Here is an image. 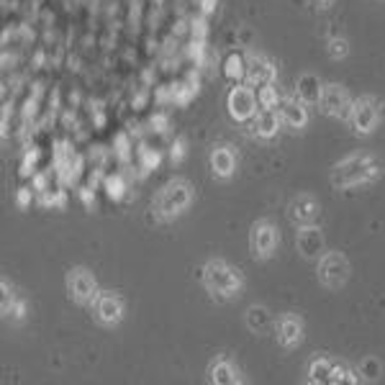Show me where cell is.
<instances>
[{
	"label": "cell",
	"instance_id": "cell-1",
	"mask_svg": "<svg viewBox=\"0 0 385 385\" xmlns=\"http://www.w3.org/2000/svg\"><path fill=\"white\" fill-rule=\"evenodd\" d=\"M383 173V162L372 152L359 149V152H349L339 162H334L332 173H329V183L337 190H354V188H367L372 183H378Z\"/></svg>",
	"mask_w": 385,
	"mask_h": 385
},
{
	"label": "cell",
	"instance_id": "cell-2",
	"mask_svg": "<svg viewBox=\"0 0 385 385\" xmlns=\"http://www.w3.org/2000/svg\"><path fill=\"white\" fill-rule=\"evenodd\" d=\"M200 282L216 301H234L244 293L247 280L244 272L224 257H211L200 267Z\"/></svg>",
	"mask_w": 385,
	"mask_h": 385
},
{
	"label": "cell",
	"instance_id": "cell-3",
	"mask_svg": "<svg viewBox=\"0 0 385 385\" xmlns=\"http://www.w3.org/2000/svg\"><path fill=\"white\" fill-rule=\"evenodd\" d=\"M192 203H195V188H192L190 180L173 178L157 190V195L152 200V211L160 224H170V221H175V218L190 211Z\"/></svg>",
	"mask_w": 385,
	"mask_h": 385
},
{
	"label": "cell",
	"instance_id": "cell-4",
	"mask_svg": "<svg viewBox=\"0 0 385 385\" xmlns=\"http://www.w3.org/2000/svg\"><path fill=\"white\" fill-rule=\"evenodd\" d=\"M383 121V101L378 96H359L352 101V108L346 113V123L354 134L370 136L378 131Z\"/></svg>",
	"mask_w": 385,
	"mask_h": 385
},
{
	"label": "cell",
	"instance_id": "cell-5",
	"mask_svg": "<svg viewBox=\"0 0 385 385\" xmlns=\"http://www.w3.org/2000/svg\"><path fill=\"white\" fill-rule=\"evenodd\" d=\"M64 288H67L70 301L83 308H90L96 303L98 295H101V282H98L96 272L90 267H85V265H75V267L67 270Z\"/></svg>",
	"mask_w": 385,
	"mask_h": 385
},
{
	"label": "cell",
	"instance_id": "cell-6",
	"mask_svg": "<svg viewBox=\"0 0 385 385\" xmlns=\"http://www.w3.org/2000/svg\"><path fill=\"white\" fill-rule=\"evenodd\" d=\"M250 255L257 262H267L277 255V247H280V229H277L275 221L270 218H257L255 224L250 226Z\"/></svg>",
	"mask_w": 385,
	"mask_h": 385
},
{
	"label": "cell",
	"instance_id": "cell-7",
	"mask_svg": "<svg viewBox=\"0 0 385 385\" xmlns=\"http://www.w3.org/2000/svg\"><path fill=\"white\" fill-rule=\"evenodd\" d=\"M349 272H352V267H349V260L344 257V252L332 250V252H324V255L319 257V265H316V280L321 282V288L337 293V290H342L346 285Z\"/></svg>",
	"mask_w": 385,
	"mask_h": 385
},
{
	"label": "cell",
	"instance_id": "cell-8",
	"mask_svg": "<svg viewBox=\"0 0 385 385\" xmlns=\"http://www.w3.org/2000/svg\"><path fill=\"white\" fill-rule=\"evenodd\" d=\"M260 111L257 103V90L247 83L231 85L229 96H226V113L234 123H252V118Z\"/></svg>",
	"mask_w": 385,
	"mask_h": 385
},
{
	"label": "cell",
	"instance_id": "cell-9",
	"mask_svg": "<svg viewBox=\"0 0 385 385\" xmlns=\"http://www.w3.org/2000/svg\"><path fill=\"white\" fill-rule=\"evenodd\" d=\"M90 311H93L96 324H101L103 329H115L126 319V301L115 290H101V295L90 306Z\"/></svg>",
	"mask_w": 385,
	"mask_h": 385
},
{
	"label": "cell",
	"instance_id": "cell-10",
	"mask_svg": "<svg viewBox=\"0 0 385 385\" xmlns=\"http://www.w3.org/2000/svg\"><path fill=\"white\" fill-rule=\"evenodd\" d=\"M272 329H275L277 344H280L285 352L298 349V346L303 344V339H306V321H303L301 314H295V311H285V314L277 316Z\"/></svg>",
	"mask_w": 385,
	"mask_h": 385
},
{
	"label": "cell",
	"instance_id": "cell-11",
	"mask_svg": "<svg viewBox=\"0 0 385 385\" xmlns=\"http://www.w3.org/2000/svg\"><path fill=\"white\" fill-rule=\"evenodd\" d=\"M354 98L349 96V90L342 83H324V90H321L319 98V111L329 118H342L346 121V113L352 108Z\"/></svg>",
	"mask_w": 385,
	"mask_h": 385
},
{
	"label": "cell",
	"instance_id": "cell-12",
	"mask_svg": "<svg viewBox=\"0 0 385 385\" xmlns=\"http://www.w3.org/2000/svg\"><path fill=\"white\" fill-rule=\"evenodd\" d=\"M208 167H211V175L221 183L231 180L237 175V167H239V152L234 144L229 141H218L213 144L211 152H208Z\"/></svg>",
	"mask_w": 385,
	"mask_h": 385
},
{
	"label": "cell",
	"instance_id": "cell-13",
	"mask_svg": "<svg viewBox=\"0 0 385 385\" xmlns=\"http://www.w3.org/2000/svg\"><path fill=\"white\" fill-rule=\"evenodd\" d=\"M277 80V64L272 57L262 54V51H250L247 54V80L244 83L252 85V88H262Z\"/></svg>",
	"mask_w": 385,
	"mask_h": 385
},
{
	"label": "cell",
	"instance_id": "cell-14",
	"mask_svg": "<svg viewBox=\"0 0 385 385\" xmlns=\"http://www.w3.org/2000/svg\"><path fill=\"white\" fill-rule=\"evenodd\" d=\"M308 103H303L298 96H282L280 101V118L285 123V128H293V131H303L311 121V113H308Z\"/></svg>",
	"mask_w": 385,
	"mask_h": 385
},
{
	"label": "cell",
	"instance_id": "cell-15",
	"mask_svg": "<svg viewBox=\"0 0 385 385\" xmlns=\"http://www.w3.org/2000/svg\"><path fill=\"white\" fill-rule=\"evenodd\" d=\"M321 216V203L311 195V192H301L295 195L288 205V218L295 226H306V224H316Z\"/></svg>",
	"mask_w": 385,
	"mask_h": 385
},
{
	"label": "cell",
	"instance_id": "cell-16",
	"mask_svg": "<svg viewBox=\"0 0 385 385\" xmlns=\"http://www.w3.org/2000/svg\"><path fill=\"white\" fill-rule=\"evenodd\" d=\"M208 380L216 385H237L242 383V370L229 354H218V357L211 359V365H208Z\"/></svg>",
	"mask_w": 385,
	"mask_h": 385
},
{
	"label": "cell",
	"instance_id": "cell-17",
	"mask_svg": "<svg viewBox=\"0 0 385 385\" xmlns=\"http://www.w3.org/2000/svg\"><path fill=\"white\" fill-rule=\"evenodd\" d=\"M295 247L306 260H319L324 255V237H321V229L316 224L298 226L295 231Z\"/></svg>",
	"mask_w": 385,
	"mask_h": 385
},
{
	"label": "cell",
	"instance_id": "cell-18",
	"mask_svg": "<svg viewBox=\"0 0 385 385\" xmlns=\"http://www.w3.org/2000/svg\"><path fill=\"white\" fill-rule=\"evenodd\" d=\"M252 128H255V136L260 141H272V139H277V134L285 128V123H282V118H280V111L260 108L255 118H252Z\"/></svg>",
	"mask_w": 385,
	"mask_h": 385
},
{
	"label": "cell",
	"instance_id": "cell-19",
	"mask_svg": "<svg viewBox=\"0 0 385 385\" xmlns=\"http://www.w3.org/2000/svg\"><path fill=\"white\" fill-rule=\"evenodd\" d=\"M334 365H337V359L327 357V354H319V357H314L306 365V380L311 385H332Z\"/></svg>",
	"mask_w": 385,
	"mask_h": 385
},
{
	"label": "cell",
	"instance_id": "cell-20",
	"mask_svg": "<svg viewBox=\"0 0 385 385\" xmlns=\"http://www.w3.org/2000/svg\"><path fill=\"white\" fill-rule=\"evenodd\" d=\"M244 324H247V329H250L252 334H265L270 327H275L270 308L262 306V303H255V306L247 308V314H244Z\"/></svg>",
	"mask_w": 385,
	"mask_h": 385
},
{
	"label": "cell",
	"instance_id": "cell-21",
	"mask_svg": "<svg viewBox=\"0 0 385 385\" xmlns=\"http://www.w3.org/2000/svg\"><path fill=\"white\" fill-rule=\"evenodd\" d=\"M321 90H324V83H321L314 72H306V75L298 77V85H295V96L301 98L303 103H308V106H319Z\"/></svg>",
	"mask_w": 385,
	"mask_h": 385
},
{
	"label": "cell",
	"instance_id": "cell-22",
	"mask_svg": "<svg viewBox=\"0 0 385 385\" xmlns=\"http://www.w3.org/2000/svg\"><path fill=\"white\" fill-rule=\"evenodd\" d=\"M221 70H224V77L231 85L244 83V80H247V54H239V51L226 54Z\"/></svg>",
	"mask_w": 385,
	"mask_h": 385
},
{
	"label": "cell",
	"instance_id": "cell-23",
	"mask_svg": "<svg viewBox=\"0 0 385 385\" xmlns=\"http://www.w3.org/2000/svg\"><path fill=\"white\" fill-rule=\"evenodd\" d=\"M195 96H198V77L195 75H190L188 80H180V83H175L170 88V98L178 106H188Z\"/></svg>",
	"mask_w": 385,
	"mask_h": 385
},
{
	"label": "cell",
	"instance_id": "cell-24",
	"mask_svg": "<svg viewBox=\"0 0 385 385\" xmlns=\"http://www.w3.org/2000/svg\"><path fill=\"white\" fill-rule=\"evenodd\" d=\"M280 101H282V96L277 93L275 83L257 88V103H260V108H265V111H277V108H280Z\"/></svg>",
	"mask_w": 385,
	"mask_h": 385
},
{
	"label": "cell",
	"instance_id": "cell-25",
	"mask_svg": "<svg viewBox=\"0 0 385 385\" xmlns=\"http://www.w3.org/2000/svg\"><path fill=\"white\" fill-rule=\"evenodd\" d=\"M349 51H352V46H349V38L346 36H339V34H334V36H329L327 41V54L329 59H346L349 57Z\"/></svg>",
	"mask_w": 385,
	"mask_h": 385
},
{
	"label": "cell",
	"instance_id": "cell-26",
	"mask_svg": "<svg viewBox=\"0 0 385 385\" xmlns=\"http://www.w3.org/2000/svg\"><path fill=\"white\" fill-rule=\"evenodd\" d=\"M38 203L44 205V208H64L67 205V192L64 190H38Z\"/></svg>",
	"mask_w": 385,
	"mask_h": 385
},
{
	"label": "cell",
	"instance_id": "cell-27",
	"mask_svg": "<svg viewBox=\"0 0 385 385\" xmlns=\"http://www.w3.org/2000/svg\"><path fill=\"white\" fill-rule=\"evenodd\" d=\"M357 370L359 375H362V380H378L380 375H383V365H380V359L375 357H365L357 365Z\"/></svg>",
	"mask_w": 385,
	"mask_h": 385
},
{
	"label": "cell",
	"instance_id": "cell-28",
	"mask_svg": "<svg viewBox=\"0 0 385 385\" xmlns=\"http://www.w3.org/2000/svg\"><path fill=\"white\" fill-rule=\"evenodd\" d=\"M3 316L11 319V321H16V324H21V321L29 316V303H26V298H19V295H16V301L11 303V308H8Z\"/></svg>",
	"mask_w": 385,
	"mask_h": 385
},
{
	"label": "cell",
	"instance_id": "cell-29",
	"mask_svg": "<svg viewBox=\"0 0 385 385\" xmlns=\"http://www.w3.org/2000/svg\"><path fill=\"white\" fill-rule=\"evenodd\" d=\"M205 51H208V46H205V41H198V38H192L190 46H188V57L195 62V67H203L205 64Z\"/></svg>",
	"mask_w": 385,
	"mask_h": 385
},
{
	"label": "cell",
	"instance_id": "cell-30",
	"mask_svg": "<svg viewBox=\"0 0 385 385\" xmlns=\"http://www.w3.org/2000/svg\"><path fill=\"white\" fill-rule=\"evenodd\" d=\"M190 36L198 38V41H205V38H208V16L200 13L198 19L190 21Z\"/></svg>",
	"mask_w": 385,
	"mask_h": 385
},
{
	"label": "cell",
	"instance_id": "cell-31",
	"mask_svg": "<svg viewBox=\"0 0 385 385\" xmlns=\"http://www.w3.org/2000/svg\"><path fill=\"white\" fill-rule=\"evenodd\" d=\"M185 157H188V139L185 136H178V139L170 144V160H173L175 165H180Z\"/></svg>",
	"mask_w": 385,
	"mask_h": 385
},
{
	"label": "cell",
	"instance_id": "cell-32",
	"mask_svg": "<svg viewBox=\"0 0 385 385\" xmlns=\"http://www.w3.org/2000/svg\"><path fill=\"white\" fill-rule=\"evenodd\" d=\"M106 188H108V195L113 200H118L123 195V180L115 175V178H108V183H106Z\"/></svg>",
	"mask_w": 385,
	"mask_h": 385
},
{
	"label": "cell",
	"instance_id": "cell-33",
	"mask_svg": "<svg viewBox=\"0 0 385 385\" xmlns=\"http://www.w3.org/2000/svg\"><path fill=\"white\" fill-rule=\"evenodd\" d=\"M152 128L157 134H165L167 128H170V115L167 113H154L152 115Z\"/></svg>",
	"mask_w": 385,
	"mask_h": 385
},
{
	"label": "cell",
	"instance_id": "cell-34",
	"mask_svg": "<svg viewBox=\"0 0 385 385\" xmlns=\"http://www.w3.org/2000/svg\"><path fill=\"white\" fill-rule=\"evenodd\" d=\"M16 205H19L21 211L31 205V188H19V192H16Z\"/></svg>",
	"mask_w": 385,
	"mask_h": 385
},
{
	"label": "cell",
	"instance_id": "cell-35",
	"mask_svg": "<svg viewBox=\"0 0 385 385\" xmlns=\"http://www.w3.org/2000/svg\"><path fill=\"white\" fill-rule=\"evenodd\" d=\"M115 154H118V157H121V160H126L128 157V149H131V144H128V136L126 134H121L118 136V139H115Z\"/></svg>",
	"mask_w": 385,
	"mask_h": 385
},
{
	"label": "cell",
	"instance_id": "cell-36",
	"mask_svg": "<svg viewBox=\"0 0 385 385\" xmlns=\"http://www.w3.org/2000/svg\"><path fill=\"white\" fill-rule=\"evenodd\" d=\"M216 3H218V0H200V13H203V16H208V13L216 8Z\"/></svg>",
	"mask_w": 385,
	"mask_h": 385
},
{
	"label": "cell",
	"instance_id": "cell-37",
	"mask_svg": "<svg viewBox=\"0 0 385 385\" xmlns=\"http://www.w3.org/2000/svg\"><path fill=\"white\" fill-rule=\"evenodd\" d=\"M311 3H314V6L319 8V11H329V8H332L334 3H337V0H311Z\"/></svg>",
	"mask_w": 385,
	"mask_h": 385
}]
</instances>
